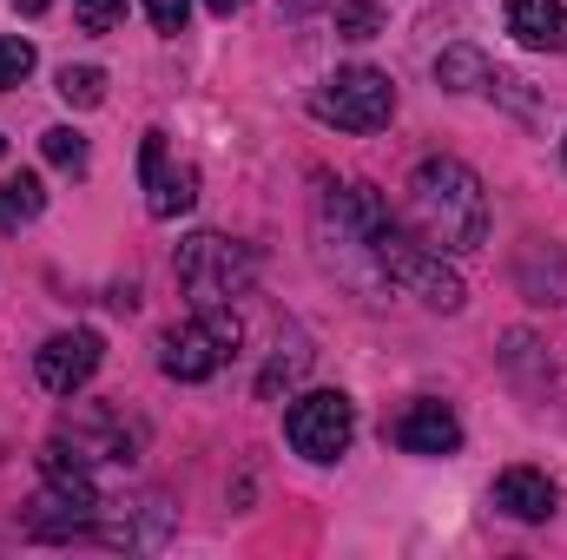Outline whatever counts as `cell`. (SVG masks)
I'll use <instances>...</instances> for the list:
<instances>
[{
	"label": "cell",
	"mask_w": 567,
	"mask_h": 560,
	"mask_svg": "<svg viewBox=\"0 0 567 560\" xmlns=\"http://www.w3.org/2000/svg\"><path fill=\"white\" fill-rule=\"evenodd\" d=\"M410 211L435 251H475L488 238V191L462 158H423L410 172Z\"/></svg>",
	"instance_id": "obj_1"
},
{
	"label": "cell",
	"mask_w": 567,
	"mask_h": 560,
	"mask_svg": "<svg viewBox=\"0 0 567 560\" xmlns=\"http://www.w3.org/2000/svg\"><path fill=\"white\" fill-rule=\"evenodd\" d=\"M172 265H178V283L192 290V303H198V310H205V303H231V297H245L251 278H258L251 245H231V238H218V231L185 238Z\"/></svg>",
	"instance_id": "obj_2"
},
{
	"label": "cell",
	"mask_w": 567,
	"mask_h": 560,
	"mask_svg": "<svg viewBox=\"0 0 567 560\" xmlns=\"http://www.w3.org/2000/svg\"><path fill=\"white\" fill-rule=\"evenodd\" d=\"M310 113H317L323 126H337V133H383L390 113H396V86H390V73H377V66H343L337 80L317 86Z\"/></svg>",
	"instance_id": "obj_3"
},
{
	"label": "cell",
	"mask_w": 567,
	"mask_h": 560,
	"mask_svg": "<svg viewBox=\"0 0 567 560\" xmlns=\"http://www.w3.org/2000/svg\"><path fill=\"white\" fill-rule=\"evenodd\" d=\"M370 258L390 271V283H403L410 297H423L429 310H462V278L442 265V251H435V245H416L410 231L383 225V231L370 238Z\"/></svg>",
	"instance_id": "obj_4"
},
{
	"label": "cell",
	"mask_w": 567,
	"mask_h": 560,
	"mask_svg": "<svg viewBox=\"0 0 567 560\" xmlns=\"http://www.w3.org/2000/svg\"><path fill=\"white\" fill-rule=\"evenodd\" d=\"M231 350H238V317H231L225 303H205L192 323L165 330V343H158V370L178 376V383H205V376H218V363H225Z\"/></svg>",
	"instance_id": "obj_5"
},
{
	"label": "cell",
	"mask_w": 567,
	"mask_h": 560,
	"mask_svg": "<svg viewBox=\"0 0 567 560\" xmlns=\"http://www.w3.org/2000/svg\"><path fill=\"white\" fill-rule=\"evenodd\" d=\"M284 435H290V448H297L303 462H337V455L350 448V435H357V409H350L343 390H310V396L290 403Z\"/></svg>",
	"instance_id": "obj_6"
},
{
	"label": "cell",
	"mask_w": 567,
	"mask_h": 560,
	"mask_svg": "<svg viewBox=\"0 0 567 560\" xmlns=\"http://www.w3.org/2000/svg\"><path fill=\"white\" fill-rule=\"evenodd\" d=\"M100 356H106V343H100L93 330H60V336H47L40 356H33L40 390H47V396H80V390L93 383Z\"/></svg>",
	"instance_id": "obj_7"
},
{
	"label": "cell",
	"mask_w": 567,
	"mask_h": 560,
	"mask_svg": "<svg viewBox=\"0 0 567 560\" xmlns=\"http://www.w3.org/2000/svg\"><path fill=\"white\" fill-rule=\"evenodd\" d=\"M140 178H145V205H152V218H185L192 211V198H198V178L178 165H165V133H145L140 145Z\"/></svg>",
	"instance_id": "obj_8"
},
{
	"label": "cell",
	"mask_w": 567,
	"mask_h": 560,
	"mask_svg": "<svg viewBox=\"0 0 567 560\" xmlns=\"http://www.w3.org/2000/svg\"><path fill=\"white\" fill-rule=\"evenodd\" d=\"M390 435H396L403 455H455L462 448V422H455L449 403H410Z\"/></svg>",
	"instance_id": "obj_9"
},
{
	"label": "cell",
	"mask_w": 567,
	"mask_h": 560,
	"mask_svg": "<svg viewBox=\"0 0 567 560\" xmlns=\"http://www.w3.org/2000/svg\"><path fill=\"white\" fill-rule=\"evenodd\" d=\"M495 508L515 521H548L555 515V481L542 468H502L495 475Z\"/></svg>",
	"instance_id": "obj_10"
},
{
	"label": "cell",
	"mask_w": 567,
	"mask_h": 560,
	"mask_svg": "<svg viewBox=\"0 0 567 560\" xmlns=\"http://www.w3.org/2000/svg\"><path fill=\"white\" fill-rule=\"evenodd\" d=\"M508 33L535 53H561L567 46V7L561 0H508Z\"/></svg>",
	"instance_id": "obj_11"
},
{
	"label": "cell",
	"mask_w": 567,
	"mask_h": 560,
	"mask_svg": "<svg viewBox=\"0 0 567 560\" xmlns=\"http://www.w3.org/2000/svg\"><path fill=\"white\" fill-rule=\"evenodd\" d=\"M40 205H47V185H40L33 172L7 178V185H0V231H20V225H33V218H40Z\"/></svg>",
	"instance_id": "obj_12"
},
{
	"label": "cell",
	"mask_w": 567,
	"mask_h": 560,
	"mask_svg": "<svg viewBox=\"0 0 567 560\" xmlns=\"http://www.w3.org/2000/svg\"><path fill=\"white\" fill-rule=\"evenodd\" d=\"M435 80L455 86V93H475V86H488V60H482L475 46H449V53L435 60Z\"/></svg>",
	"instance_id": "obj_13"
},
{
	"label": "cell",
	"mask_w": 567,
	"mask_h": 560,
	"mask_svg": "<svg viewBox=\"0 0 567 560\" xmlns=\"http://www.w3.org/2000/svg\"><path fill=\"white\" fill-rule=\"evenodd\" d=\"M337 33L343 40H377L383 33V7L377 0H343L337 7Z\"/></svg>",
	"instance_id": "obj_14"
},
{
	"label": "cell",
	"mask_w": 567,
	"mask_h": 560,
	"mask_svg": "<svg viewBox=\"0 0 567 560\" xmlns=\"http://www.w3.org/2000/svg\"><path fill=\"white\" fill-rule=\"evenodd\" d=\"M60 100L66 106H100L106 100V73L100 66H66L60 73Z\"/></svg>",
	"instance_id": "obj_15"
},
{
	"label": "cell",
	"mask_w": 567,
	"mask_h": 560,
	"mask_svg": "<svg viewBox=\"0 0 567 560\" xmlns=\"http://www.w3.org/2000/svg\"><path fill=\"white\" fill-rule=\"evenodd\" d=\"M47 158H53V165H60V172H73V178H80V172H86V139H80V133H73V126H53V133H47Z\"/></svg>",
	"instance_id": "obj_16"
},
{
	"label": "cell",
	"mask_w": 567,
	"mask_h": 560,
	"mask_svg": "<svg viewBox=\"0 0 567 560\" xmlns=\"http://www.w3.org/2000/svg\"><path fill=\"white\" fill-rule=\"evenodd\" d=\"M73 20L80 33H113L126 20V0H73Z\"/></svg>",
	"instance_id": "obj_17"
},
{
	"label": "cell",
	"mask_w": 567,
	"mask_h": 560,
	"mask_svg": "<svg viewBox=\"0 0 567 560\" xmlns=\"http://www.w3.org/2000/svg\"><path fill=\"white\" fill-rule=\"evenodd\" d=\"M27 73H33V46H27L20 33H7V40H0V93H7V86H20Z\"/></svg>",
	"instance_id": "obj_18"
},
{
	"label": "cell",
	"mask_w": 567,
	"mask_h": 560,
	"mask_svg": "<svg viewBox=\"0 0 567 560\" xmlns=\"http://www.w3.org/2000/svg\"><path fill=\"white\" fill-rule=\"evenodd\" d=\"M145 13H152V27H158V33H185L192 0H145Z\"/></svg>",
	"instance_id": "obj_19"
},
{
	"label": "cell",
	"mask_w": 567,
	"mask_h": 560,
	"mask_svg": "<svg viewBox=\"0 0 567 560\" xmlns=\"http://www.w3.org/2000/svg\"><path fill=\"white\" fill-rule=\"evenodd\" d=\"M205 7H212V13H225V20H231V13H238V7H245V0H205Z\"/></svg>",
	"instance_id": "obj_20"
},
{
	"label": "cell",
	"mask_w": 567,
	"mask_h": 560,
	"mask_svg": "<svg viewBox=\"0 0 567 560\" xmlns=\"http://www.w3.org/2000/svg\"><path fill=\"white\" fill-rule=\"evenodd\" d=\"M13 7H20V13H47L53 0H13Z\"/></svg>",
	"instance_id": "obj_21"
},
{
	"label": "cell",
	"mask_w": 567,
	"mask_h": 560,
	"mask_svg": "<svg viewBox=\"0 0 567 560\" xmlns=\"http://www.w3.org/2000/svg\"><path fill=\"white\" fill-rule=\"evenodd\" d=\"M284 13H303V7H317V0H278Z\"/></svg>",
	"instance_id": "obj_22"
},
{
	"label": "cell",
	"mask_w": 567,
	"mask_h": 560,
	"mask_svg": "<svg viewBox=\"0 0 567 560\" xmlns=\"http://www.w3.org/2000/svg\"><path fill=\"white\" fill-rule=\"evenodd\" d=\"M0 152H7V139H0Z\"/></svg>",
	"instance_id": "obj_23"
}]
</instances>
